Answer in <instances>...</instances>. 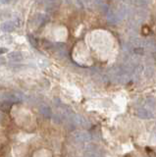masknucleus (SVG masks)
I'll list each match as a JSON object with an SVG mask.
<instances>
[{
	"label": "nucleus",
	"instance_id": "3",
	"mask_svg": "<svg viewBox=\"0 0 156 157\" xmlns=\"http://www.w3.org/2000/svg\"><path fill=\"white\" fill-rule=\"evenodd\" d=\"M9 58L13 61H20L23 59V54L21 52H13L9 55Z\"/></svg>",
	"mask_w": 156,
	"mask_h": 157
},
{
	"label": "nucleus",
	"instance_id": "5",
	"mask_svg": "<svg viewBox=\"0 0 156 157\" xmlns=\"http://www.w3.org/2000/svg\"><path fill=\"white\" fill-rule=\"evenodd\" d=\"M9 51V49L6 48V47H0V55H3V54H5Z\"/></svg>",
	"mask_w": 156,
	"mask_h": 157
},
{
	"label": "nucleus",
	"instance_id": "6",
	"mask_svg": "<svg viewBox=\"0 0 156 157\" xmlns=\"http://www.w3.org/2000/svg\"><path fill=\"white\" fill-rule=\"evenodd\" d=\"M13 0H0V3L1 4H9L11 3Z\"/></svg>",
	"mask_w": 156,
	"mask_h": 157
},
{
	"label": "nucleus",
	"instance_id": "2",
	"mask_svg": "<svg viewBox=\"0 0 156 157\" xmlns=\"http://www.w3.org/2000/svg\"><path fill=\"white\" fill-rule=\"evenodd\" d=\"M48 9H56L59 6V0H43Z\"/></svg>",
	"mask_w": 156,
	"mask_h": 157
},
{
	"label": "nucleus",
	"instance_id": "4",
	"mask_svg": "<svg viewBox=\"0 0 156 157\" xmlns=\"http://www.w3.org/2000/svg\"><path fill=\"white\" fill-rule=\"evenodd\" d=\"M28 38H29V41H30V43L32 44V46H35V47H36V44H37V42H36V39L33 37L32 36H28Z\"/></svg>",
	"mask_w": 156,
	"mask_h": 157
},
{
	"label": "nucleus",
	"instance_id": "1",
	"mask_svg": "<svg viewBox=\"0 0 156 157\" xmlns=\"http://www.w3.org/2000/svg\"><path fill=\"white\" fill-rule=\"evenodd\" d=\"M15 28H16V25L11 21L4 22L1 25V29L4 33H11L15 29Z\"/></svg>",
	"mask_w": 156,
	"mask_h": 157
}]
</instances>
